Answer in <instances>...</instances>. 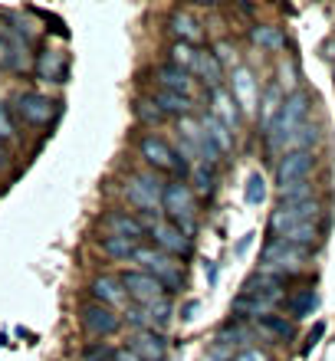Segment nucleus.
<instances>
[{"instance_id":"nucleus-1","label":"nucleus","mask_w":335,"mask_h":361,"mask_svg":"<svg viewBox=\"0 0 335 361\" xmlns=\"http://www.w3.org/2000/svg\"><path fill=\"white\" fill-rule=\"evenodd\" d=\"M279 299H283V283H279L276 276L253 273L247 283H243V293H240V299L233 302V312L260 319V315L273 312V305H276Z\"/></svg>"},{"instance_id":"nucleus-2","label":"nucleus","mask_w":335,"mask_h":361,"mask_svg":"<svg viewBox=\"0 0 335 361\" xmlns=\"http://www.w3.org/2000/svg\"><path fill=\"white\" fill-rule=\"evenodd\" d=\"M309 105H312V95H309L306 89H293V92L286 95V102L279 109L276 125H273V132L267 135V142L273 152H283L286 142L293 138V132H296L299 125L309 122Z\"/></svg>"},{"instance_id":"nucleus-3","label":"nucleus","mask_w":335,"mask_h":361,"mask_svg":"<svg viewBox=\"0 0 335 361\" xmlns=\"http://www.w3.org/2000/svg\"><path fill=\"white\" fill-rule=\"evenodd\" d=\"M306 259H309V250L303 247H293L286 240H269L263 247V257H260V273L267 276H293V273H303L306 269Z\"/></svg>"},{"instance_id":"nucleus-4","label":"nucleus","mask_w":335,"mask_h":361,"mask_svg":"<svg viewBox=\"0 0 335 361\" xmlns=\"http://www.w3.org/2000/svg\"><path fill=\"white\" fill-rule=\"evenodd\" d=\"M162 210H164V217L171 220L174 227H181L184 233L194 240V230H197V224H194V210H197V204H194V190L188 188L184 180H171V184H164Z\"/></svg>"},{"instance_id":"nucleus-5","label":"nucleus","mask_w":335,"mask_h":361,"mask_svg":"<svg viewBox=\"0 0 335 361\" xmlns=\"http://www.w3.org/2000/svg\"><path fill=\"white\" fill-rule=\"evenodd\" d=\"M135 263L148 276H154L158 283H164V289H178L184 283V263L158 247H138L135 250Z\"/></svg>"},{"instance_id":"nucleus-6","label":"nucleus","mask_w":335,"mask_h":361,"mask_svg":"<svg viewBox=\"0 0 335 361\" xmlns=\"http://www.w3.org/2000/svg\"><path fill=\"white\" fill-rule=\"evenodd\" d=\"M145 230H148V237L154 240V247L164 250V253H171V257L184 259L194 253V240L184 233L181 227H174L168 217H162V214H145Z\"/></svg>"},{"instance_id":"nucleus-7","label":"nucleus","mask_w":335,"mask_h":361,"mask_svg":"<svg viewBox=\"0 0 335 361\" xmlns=\"http://www.w3.org/2000/svg\"><path fill=\"white\" fill-rule=\"evenodd\" d=\"M319 217H322V204H319L316 197L303 200V204H279V207L269 214V224H267L269 240H279L283 233L303 227V224H319Z\"/></svg>"},{"instance_id":"nucleus-8","label":"nucleus","mask_w":335,"mask_h":361,"mask_svg":"<svg viewBox=\"0 0 335 361\" xmlns=\"http://www.w3.org/2000/svg\"><path fill=\"white\" fill-rule=\"evenodd\" d=\"M138 154L145 158V164L148 168H154V171H168V174H188V161H184L181 154H178V148H171V145L164 142L162 135H142V142H138Z\"/></svg>"},{"instance_id":"nucleus-9","label":"nucleus","mask_w":335,"mask_h":361,"mask_svg":"<svg viewBox=\"0 0 335 361\" xmlns=\"http://www.w3.org/2000/svg\"><path fill=\"white\" fill-rule=\"evenodd\" d=\"M125 197H128L132 207L145 210V214H158L164 197V184L154 174H132L125 180Z\"/></svg>"},{"instance_id":"nucleus-10","label":"nucleus","mask_w":335,"mask_h":361,"mask_svg":"<svg viewBox=\"0 0 335 361\" xmlns=\"http://www.w3.org/2000/svg\"><path fill=\"white\" fill-rule=\"evenodd\" d=\"M118 279H122V286H125V295H128L132 302H138V305H152V302L168 299L164 283H158V279L148 276L145 269H128V273H122Z\"/></svg>"},{"instance_id":"nucleus-11","label":"nucleus","mask_w":335,"mask_h":361,"mask_svg":"<svg viewBox=\"0 0 335 361\" xmlns=\"http://www.w3.org/2000/svg\"><path fill=\"white\" fill-rule=\"evenodd\" d=\"M59 105L49 99V95L43 92H20L17 95V115L23 118L27 125H33V128H43V125L53 122V115H56Z\"/></svg>"},{"instance_id":"nucleus-12","label":"nucleus","mask_w":335,"mask_h":361,"mask_svg":"<svg viewBox=\"0 0 335 361\" xmlns=\"http://www.w3.org/2000/svg\"><path fill=\"white\" fill-rule=\"evenodd\" d=\"M30 66V43L17 37L10 27L0 30V69L4 73H23Z\"/></svg>"},{"instance_id":"nucleus-13","label":"nucleus","mask_w":335,"mask_h":361,"mask_svg":"<svg viewBox=\"0 0 335 361\" xmlns=\"http://www.w3.org/2000/svg\"><path fill=\"white\" fill-rule=\"evenodd\" d=\"M79 322H83V329H86L89 335H96V338H106V335H115V332H118L122 319H118V315H115V309H109V305L86 302L83 309H79Z\"/></svg>"},{"instance_id":"nucleus-14","label":"nucleus","mask_w":335,"mask_h":361,"mask_svg":"<svg viewBox=\"0 0 335 361\" xmlns=\"http://www.w3.org/2000/svg\"><path fill=\"white\" fill-rule=\"evenodd\" d=\"M312 164H316L312 152H289V154H283V158H279V164H276V184H279V190L289 188V184H299V180H309Z\"/></svg>"},{"instance_id":"nucleus-15","label":"nucleus","mask_w":335,"mask_h":361,"mask_svg":"<svg viewBox=\"0 0 335 361\" xmlns=\"http://www.w3.org/2000/svg\"><path fill=\"white\" fill-rule=\"evenodd\" d=\"M230 95L237 99L240 112L247 115H257L260 109V89H257V79H253V73H250L247 66H237L233 73H230Z\"/></svg>"},{"instance_id":"nucleus-16","label":"nucleus","mask_w":335,"mask_h":361,"mask_svg":"<svg viewBox=\"0 0 335 361\" xmlns=\"http://www.w3.org/2000/svg\"><path fill=\"white\" fill-rule=\"evenodd\" d=\"M37 76L43 79V82H66L69 76V59L63 49L56 47H47V49H39V56H37Z\"/></svg>"},{"instance_id":"nucleus-17","label":"nucleus","mask_w":335,"mask_h":361,"mask_svg":"<svg viewBox=\"0 0 335 361\" xmlns=\"http://www.w3.org/2000/svg\"><path fill=\"white\" fill-rule=\"evenodd\" d=\"M102 227L109 230V237H125V240H135V243H138V240L148 233L142 220L132 217L128 210H112V214H106Z\"/></svg>"},{"instance_id":"nucleus-18","label":"nucleus","mask_w":335,"mask_h":361,"mask_svg":"<svg viewBox=\"0 0 335 361\" xmlns=\"http://www.w3.org/2000/svg\"><path fill=\"white\" fill-rule=\"evenodd\" d=\"M89 293H92V302L99 305H109V309H115V305L125 302V286L118 276H96L92 283H89Z\"/></svg>"},{"instance_id":"nucleus-19","label":"nucleus","mask_w":335,"mask_h":361,"mask_svg":"<svg viewBox=\"0 0 335 361\" xmlns=\"http://www.w3.org/2000/svg\"><path fill=\"white\" fill-rule=\"evenodd\" d=\"M132 352L142 361H164L168 358V338H164V332H138L132 338Z\"/></svg>"},{"instance_id":"nucleus-20","label":"nucleus","mask_w":335,"mask_h":361,"mask_svg":"<svg viewBox=\"0 0 335 361\" xmlns=\"http://www.w3.org/2000/svg\"><path fill=\"white\" fill-rule=\"evenodd\" d=\"M154 76H158V89H168V92H178V95H188V99H191V92H194L191 73H184V69L171 66V63H162Z\"/></svg>"},{"instance_id":"nucleus-21","label":"nucleus","mask_w":335,"mask_h":361,"mask_svg":"<svg viewBox=\"0 0 335 361\" xmlns=\"http://www.w3.org/2000/svg\"><path fill=\"white\" fill-rule=\"evenodd\" d=\"M283 102H286V95H283V86L279 82H273V86L263 92V102H260V128L263 132H273V125H276L279 118V109H283Z\"/></svg>"},{"instance_id":"nucleus-22","label":"nucleus","mask_w":335,"mask_h":361,"mask_svg":"<svg viewBox=\"0 0 335 361\" xmlns=\"http://www.w3.org/2000/svg\"><path fill=\"white\" fill-rule=\"evenodd\" d=\"M211 102H214V109L211 112L221 118L224 125H227L230 132H237V125H240V105H237V99L230 95V89H214L211 92Z\"/></svg>"},{"instance_id":"nucleus-23","label":"nucleus","mask_w":335,"mask_h":361,"mask_svg":"<svg viewBox=\"0 0 335 361\" xmlns=\"http://www.w3.org/2000/svg\"><path fill=\"white\" fill-rule=\"evenodd\" d=\"M168 27H171V33H174V43H191L194 47V43L204 37L201 23H197L188 10H174L171 20H168Z\"/></svg>"},{"instance_id":"nucleus-24","label":"nucleus","mask_w":335,"mask_h":361,"mask_svg":"<svg viewBox=\"0 0 335 361\" xmlns=\"http://www.w3.org/2000/svg\"><path fill=\"white\" fill-rule=\"evenodd\" d=\"M152 99H154V105H158L164 115H178V118H188V115H191V109H194V99L178 95V92H168V89H158Z\"/></svg>"},{"instance_id":"nucleus-25","label":"nucleus","mask_w":335,"mask_h":361,"mask_svg":"<svg viewBox=\"0 0 335 361\" xmlns=\"http://www.w3.org/2000/svg\"><path fill=\"white\" fill-rule=\"evenodd\" d=\"M194 73L201 76V82L211 89V92H214V89H221V82H224V66L217 63V56H214V53L201 49V53H197V66H194Z\"/></svg>"},{"instance_id":"nucleus-26","label":"nucleus","mask_w":335,"mask_h":361,"mask_svg":"<svg viewBox=\"0 0 335 361\" xmlns=\"http://www.w3.org/2000/svg\"><path fill=\"white\" fill-rule=\"evenodd\" d=\"M201 128L207 132V138H211V142L221 148V154H230V152H233V132H230L227 125H224L214 112H207V115L201 118Z\"/></svg>"},{"instance_id":"nucleus-27","label":"nucleus","mask_w":335,"mask_h":361,"mask_svg":"<svg viewBox=\"0 0 335 361\" xmlns=\"http://www.w3.org/2000/svg\"><path fill=\"white\" fill-rule=\"evenodd\" d=\"M316 305H319V293L312 289V286H306V289H296V293L286 299L289 319H309V315L316 312Z\"/></svg>"},{"instance_id":"nucleus-28","label":"nucleus","mask_w":335,"mask_h":361,"mask_svg":"<svg viewBox=\"0 0 335 361\" xmlns=\"http://www.w3.org/2000/svg\"><path fill=\"white\" fill-rule=\"evenodd\" d=\"M250 39L257 43L260 49H269V53H276V49H283V30L273 27V23H260V27L250 30Z\"/></svg>"},{"instance_id":"nucleus-29","label":"nucleus","mask_w":335,"mask_h":361,"mask_svg":"<svg viewBox=\"0 0 335 361\" xmlns=\"http://www.w3.org/2000/svg\"><path fill=\"white\" fill-rule=\"evenodd\" d=\"M99 247H102V253H106L109 259H135L138 243H135V240H125V237H102Z\"/></svg>"},{"instance_id":"nucleus-30","label":"nucleus","mask_w":335,"mask_h":361,"mask_svg":"<svg viewBox=\"0 0 335 361\" xmlns=\"http://www.w3.org/2000/svg\"><path fill=\"white\" fill-rule=\"evenodd\" d=\"M197 53L201 49H194L191 43H171V49H168V63L178 69H184V73H194V66H197Z\"/></svg>"},{"instance_id":"nucleus-31","label":"nucleus","mask_w":335,"mask_h":361,"mask_svg":"<svg viewBox=\"0 0 335 361\" xmlns=\"http://www.w3.org/2000/svg\"><path fill=\"white\" fill-rule=\"evenodd\" d=\"M257 325L263 329V332L269 335H276V338H293V319H286V315H276V312H267V315H260Z\"/></svg>"},{"instance_id":"nucleus-32","label":"nucleus","mask_w":335,"mask_h":361,"mask_svg":"<svg viewBox=\"0 0 335 361\" xmlns=\"http://www.w3.org/2000/svg\"><path fill=\"white\" fill-rule=\"evenodd\" d=\"M243 200H247L250 207H260L263 200H267V178L260 171H253L247 178V188H243Z\"/></svg>"},{"instance_id":"nucleus-33","label":"nucleus","mask_w":335,"mask_h":361,"mask_svg":"<svg viewBox=\"0 0 335 361\" xmlns=\"http://www.w3.org/2000/svg\"><path fill=\"white\" fill-rule=\"evenodd\" d=\"M303 200H312V184L309 180H299V184H289V188L279 190V204H303Z\"/></svg>"},{"instance_id":"nucleus-34","label":"nucleus","mask_w":335,"mask_h":361,"mask_svg":"<svg viewBox=\"0 0 335 361\" xmlns=\"http://www.w3.org/2000/svg\"><path fill=\"white\" fill-rule=\"evenodd\" d=\"M191 178H194V194H211L214 190V184H217V178H214V171H211V164H194V171H191Z\"/></svg>"},{"instance_id":"nucleus-35","label":"nucleus","mask_w":335,"mask_h":361,"mask_svg":"<svg viewBox=\"0 0 335 361\" xmlns=\"http://www.w3.org/2000/svg\"><path fill=\"white\" fill-rule=\"evenodd\" d=\"M135 115H138V122H145V125H158L164 118V112L154 105V99H138V102H135Z\"/></svg>"},{"instance_id":"nucleus-36","label":"nucleus","mask_w":335,"mask_h":361,"mask_svg":"<svg viewBox=\"0 0 335 361\" xmlns=\"http://www.w3.org/2000/svg\"><path fill=\"white\" fill-rule=\"evenodd\" d=\"M214 56H217V63H221L224 69H227V66H233V69H237V49L230 47L227 39H221V43L214 47Z\"/></svg>"},{"instance_id":"nucleus-37","label":"nucleus","mask_w":335,"mask_h":361,"mask_svg":"<svg viewBox=\"0 0 335 361\" xmlns=\"http://www.w3.org/2000/svg\"><path fill=\"white\" fill-rule=\"evenodd\" d=\"M83 361H115V352L109 348L106 342H96V345H89L86 352H83Z\"/></svg>"},{"instance_id":"nucleus-38","label":"nucleus","mask_w":335,"mask_h":361,"mask_svg":"<svg viewBox=\"0 0 335 361\" xmlns=\"http://www.w3.org/2000/svg\"><path fill=\"white\" fill-rule=\"evenodd\" d=\"M17 135V125H13V118H10V109L7 105H0V142H10Z\"/></svg>"},{"instance_id":"nucleus-39","label":"nucleus","mask_w":335,"mask_h":361,"mask_svg":"<svg viewBox=\"0 0 335 361\" xmlns=\"http://www.w3.org/2000/svg\"><path fill=\"white\" fill-rule=\"evenodd\" d=\"M30 13H33V17H39V20H47V23H49V30H53L56 37H69L66 23H63V20H59V17H53V13H47V10H30Z\"/></svg>"},{"instance_id":"nucleus-40","label":"nucleus","mask_w":335,"mask_h":361,"mask_svg":"<svg viewBox=\"0 0 335 361\" xmlns=\"http://www.w3.org/2000/svg\"><path fill=\"white\" fill-rule=\"evenodd\" d=\"M233 361H269V355L260 352V348H243V352L233 355Z\"/></svg>"},{"instance_id":"nucleus-41","label":"nucleus","mask_w":335,"mask_h":361,"mask_svg":"<svg viewBox=\"0 0 335 361\" xmlns=\"http://www.w3.org/2000/svg\"><path fill=\"white\" fill-rule=\"evenodd\" d=\"M115 361H142V358H138L132 348H118V352H115Z\"/></svg>"},{"instance_id":"nucleus-42","label":"nucleus","mask_w":335,"mask_h":361,"mask_svg":"<svg viewBox=\"0 0 335 361\" xmlns=\"http://www.w3.org/2000/svg\"><path fill=\"white\" fill-rule=\"evenodd\" d=\"M250 243H253V233H247V237H243V240L237 243V257H243V253H247Z\"/></svg>"},{"instance_id":"nucleus-43","label":"nucleus","mask_w":335,"mask_h":361,"mask_svg":"<svg viewBox=\"0 0 335 361\" xmlns=\"http://www.w3.org/2000/svg\"><path fill=\"white\" fill-rule=\"evenodd\" d=\"M326 53H329V56H332V59H335V39H329V47H326Z\"/></svg>"},{"instance_id":"nucleus-44","label":"nucleus","mask_w":335,"mask_h":361,"mask_svg":"<svg viewBox=\"0 0 335 361\" xmlns=\"http://www.w3.org/2000/svg\"><path fill=\"white\" fill-rule=\"evenodd\" d=\"M4 161H7V154H4V148H0V168H4Z\"/></svg>"}]
</instances>
